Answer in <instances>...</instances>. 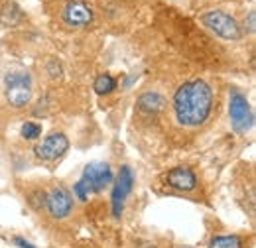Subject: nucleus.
Returning <instances> with one entry per match:
<instances>
[{
	"label": "nucleus",
	"mask_w": 256,
	"mask_h": 248,
	"mask_svg": "<svg viewBox=\"0 0 256 248\" xmlns=\"http://www.w3.org/2000/svg\"><path fill=\"white\" fill-rule=\"evenodd\" d=\"M215 93L205 79H192L184 83L172 100L178 124L186 128H197L205 122L213 110Z\"/></svg>",
	"instance_id": "obj_1"
},
{
	"label": "nucleus",
	"mask_w": 256,
	"mask_h": 248,
	"mask_svg": "<svg viewBox=\"0 0 256 248\" xmlns=\"http://www.w3.org/2000/svg\"><path fill=\"white\" fill-rule=\"evenodd\" d=\"M201 24L211 30L213 34H217L219 38L223 40H228V42H236L242 38V28L238 26V22L226 14L223 10H209L205 14H201Z\"/></svg>",
	"instance_id": "obj_2"
},
{
	"label": "nucleus",
	"mask_w": 256,
	"mask_h": 248,
	"mask_svg": "<svg viewBox=\"0 0 256 248\" xmlns=\"http://www.w3.org/2000/svg\"><path fill=\"white\" fill-rule=\"evenodd\" d=\"M228 116L234 132L246 134L254 126V112L250 108V102L238 89H232L228 93Z\"/></svg>",
	"instance_id": "obj_3"
},
{
	"label": "nucleus",
	"mask_w": 256,
	"mask_h": 248,
	"mask_svg": "<svg viewBox=\"0 0 256 248\" xmlns=\"http://www.w3.org/2000/svg\"><path fill=\"white\" fill-rule=\"evenodd\" d=\"M6 100L14 108H24L32 100V77L26 71L6 75Z\"/></svg>",
	"instance_id": "obj_4"
},
{
	"label": "nucleus",
	"mask_w": 256,
	"mask_h": 248,
	"mask_svg": "<svg viewBox=\"0 0 256 248\" xmlns=\"http://www.w3.org/2000/svg\"><path fill=\"white\" fill-rule=\"evenodd\" d=\"M60 16L69 28H87L95 20V10L87 0H65Z\"/></svg>",
	"instance_id": "obj_5"
},
{
	"label": "nucleus",
	"mask_w": 256,
	"mask_h": 248,
	"mask_svg": "<svg viewBox=\"0 0 256 248\" xmlns=\"http://www.w3.org/2000/svg\"><path fill=\"white\" fill-rule=\"evenodd\" d=\"M114 182V174L110 170V166L106 162H91L85 172H83V178L77 182L89 191V195L93 193H100L104 187H108Z\"/></svg>",
	"instance_id": "obj_6"
},
{
	"label": "nucleus",
	"mask_w": 256,
	"mask_h": 248,
	"mask_svg": "<svg viewBox=\"0 0 256 248\" xmlns=\"http://www.w3.org/2000/svg\"><path fill=\"white\" fill-rule=\"evenodd\" d=\"M67 150H69V138L65 136L64 132H58V130L50 132L42 142H38V144L34 146L36 158H38L40 162H46V164L58 162Z\"/></svg>",
	"instance_id": "obj_7"
},
{
	"label": "nucleus",
	"mask_w": 256,
	"mask_h": 248,
	"mask_svg": "<svg viewBox=\"0 0 256 248\" xmlns=\"http://www.w3.org/2000/svg\"><path fill=\"white\" fill-rule=\"evenodd\" d=\"M134 187V174L128 166H122L116 180L112 182V195H110V207H112V217L120 218L124 211V201L130 195Z\"/></svg>",
	"instance_id": "obj_8"
},
{
	"label": "nucleus",
	"mask_w": 256,
	"mask_h": 248,
	"mask_svg": "<svg viewBox=\"0 0 256 248\" xmlns=\"http://www.w3.org/2000/svg\"><path fill=\"white\" fill-rule=\"evenodd\" d=\"M46 209H48L52 218H58V220L67 218L73 211V195H71V191L64 186L52 187L46 193Z\"/></svg>",
	"instance_id": "obj_9"
},
{
	"label": "nucleus",
	"mask_w": 256,
	"mask_h": 248,
	"mask_svg": "<svg viewBox=\"0 0 256 248\" xmlns=\"http://www.w3.org/2000/svg\"><path fill=\"white\" fill-rule=\"evenodd\" d=\"M166 184L182 193H192L197 187V178L190 168H174L166 174Z\"/></svg>",
	"instance_id": "obj_10"
},
{
	"label": "nucleus",
	"mask_w": 256,
	"mask_h": 248,
	"mask_svg": "<svg viewBox=\"0 0 256 248\" xmlns=\"http://www.w3.org/2000/svg\"><path fill=\"white\" fill-rule=\"evenodd\" d=\"M138 106L144 112H162L166 108V98L158 91H148L138 96Z\"/></svg>",
	"instance_id": "obj_11"
},
{
	"label": "nucleus",
	"mask_w": 256,
	"mask_h": 248,
	"mask_svg": "<svg viewBox=\"0 0 256 248\" xmlns=\"http://www.w3.org/2000/svg\"><path fill=\"white\" fill-rule=\"evenodd\" d=\"M22 14H24V12L18 8V4L6 2L4 8H2V12H0V20H2L4 26H16V24L22 20Z\"/></svg>",
	"instance_id": "obj_12"
},
{
	"label": "nucleus",
	"mask_w": 256,
	"mask_h": 248,
	"mask_svg": "<svg viewBox=\"0 0 256 248\" xmlns=\"http://www.w3.org/2000/svg\"><path fill=\"white\" fill-rule=\"evenodd\" d=\"M244 242L238 234H219L209 240V248H242Z\"/></svg>",
	"instance_id": "obj_13"
},
{
	"label": "nucleus",
	"mask_w": 256,
	"mask_h": 248,
	"mask_svg": "<svg viewBox=\"0 0 256 248\" xmlns=\"http://www.w3.org/2000/svg\"><path fill=\"white\" fill-rule=\"evenodd\" d=\"M114 89H116V79L112 75H108V73L98 75L95 79V83H93V91L96 94H108L112 93Z\"/></svg>",
	"instance_id": "obj_14"
},
{
	"label": "nucleus",
	"mask_w": 256,
	"mask_h": 248,
	"mask_svg": "<svg viewBox=\"0 0 256 248\" xmlns=\"http://www.w3.org/2000/svg\"><path fill=\"white\" fill-rule=\"evenodd\" d=\"M20 134H22V138H26V140H38V138L42 136V124L24 122L22 128H20Z\"/></svg>",
	"instance_id": "obj_15"
},
{
	"label": "nucleus",
	"mask_w": 256,
	"mask_h": 248,
	"mask_svg": "<svg viewBox=\"0 0 256 248\" xmlns=\"http://www.w3.org/2000/svg\"><path fill=\"white\" fill-rule=\"evenodd\" d=\"M28 201H30V207H32L34 211H40L42 207H46V193L34 191V193L28 195Z\"/></svg>",
	"instance_id": "obj_16"
},
{
	"label": "nucleus",
	"mask_w": 256,
	"mask_h": 248,
	"mask_svg": "<svg viewBox=\"0 0 256 248\" xmlns=\"http://www.w3.org/2000/svg\"><path fill=\"white\" fill-rule=\"evenodd\" d=\"M256 16L254 12H248V22H244V28L248 30V34H254V28H256Z\"/></svg>",
	"instance_id": "obj_17"
},
{
	"label": "nucleus",
	"mask_w": 256,
	"mask_h": 248,
	"mask_svg": "<svg viewBox=\"0 0 256 248\" xmlns=\"http://www.w3.org/2000/svg\"><path fill=\"white\" fill-rule=\"evenodd\" d=\"M14 244L18 248H36L32 242H28L26 238H22V236H14Z\"/></svg>",
	"instance_id": "obj_18"
}]
</instances>
